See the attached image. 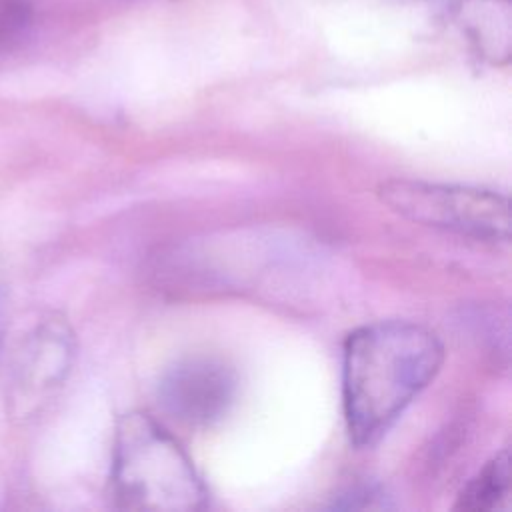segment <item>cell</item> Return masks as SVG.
Returning <instances> with one entry per match:
<instances>
[{
	"label": "cell",
	"instance_id": "cell-1",
	"mask_svg": "<svg viewBox=\"0 0 512 512\" xmlns=\"http://www.w3.org/2000/svg\"><path fill=\"white\" fill-rule=\"evenodd\" d=\"M438 336L414 322L382 320L352 330L342 348V408L350 442L374 446L436 378Z\"/></svg>",
	"mask_w": 512,
	"mask_h": 512
},
{
	"label": "cell",
	"instance_id": "cell-2",
	"mask_svg": "<svg viewBox=\"0 0 512 512\" xmlns=\"http://www.w3.org/2000/svg\"><path fill=\"white\" fill-rule=\"evenodd\" d=\"M208 496L192 458L162 424L140 410L118 418L110 466L116 508L192 512L206 508Z\"/></svg>",
	"mask_w": 512,
	"mask_h": 512
},
{
	"label": "cell",
	"instance_id": "cell-3",
	"mask_svg": "<svg viewBox=\"0 0 512 512\" xmlns=\"http://www.w3.org/2000/svg\"><path fill=\"white\" fill-rule=\"evenodd\" d=\"M376 194L394 214L420 226L492 244L510 238L508 198L494 190L394 178Z\"/></svg>",
	"mask_w": 512,
	"mask_h": 512
},
{
	"label": "cell",
	"instance_id": "cell-4",
	"mask_svg": "<svg viewBox=\"0 0 512 512\" xmlns=\"http://www.w3.org/2000/svg\"><path fill=\"white\" fill-rule=\"evenodd\" d=\"M76 360V336L66 318L48 314L16 342L4 386L6 414L26 424L40 416L66 384Z\"/></svg>",
	"mask_w": 512,
	"mask_h": 512
},
{
	"label": "cell",
	"instance_id": "cell-5",
	"mask_svg": "<svg viewBox=\"0 0 512 512\" xmlns=\"http://www.w3.org/2000/svg\"><path fill=\"white\" fill-rule=\"evenodd\" d=\"M238 392L236 370L214 354H188L160 374V408L180 424L210 426L232 406Z\"/></svg>",
	"mask_w": 512,
	"mask_h": 512
},
{
	"label": "cell",
	"instance_id": "cell-6",
	"mask_svg": "<svg viewBox=\"0 0 512 512\" xmlns=\"http://www.w3.org/2000/svg\"><path fill=\"white\" fill-rule=\"evenodd\" d=\"M442 16L468 40L478 58L506 64L512 44L510 0H442Z\"/></svg>",
	"mask_w": 512,
	"mask_h": 512
},
{
	"label": "cell",
	"instance_id": "cell-7",
	"mask_svg": "<svg viewBox=\"0 0 512 512\" xmlns=\"http://www.w3.org/2000/svg\"><path fill=\"white\" fill-rule=\"evenodd\" d=\"M510 496V454H494L458 492L454 508L468 512H490L506 504Z\"/></svg>",
	"mask_w": 512,
	"mask_h": 512
},
{
	"label": "cell",
	"instance_id": "cell-8",
	"mask_svg": "<svg viewBox=\"0 0 512 512\" xmlns=\"http://www.w3.org/2000/svg\"><path fill=\"white\" fill-rule=\"evenodd\" d=\"M32 0H0V56L20 50L34 28Z\"/></svg>",
	"mask_w": 512,
	"mask_h": 512
},
{
	"label": "cell",
	"instance_id": "cell-9",
	"mask_svg": "<svg viewBox=\"0 0 512 512\" xmlns=\"http://www.w3.org/2000/svg\"><path fill=\"white\" fill-rule=\"evenodd\" d=\"M392 504L388 502V496L382 488L372 486V484H362V486H352L344 490L338 500H334L332 508H390Z\"/></svg>",
	"mask_w": 512,
	"mask_h": 512
},
{
	"label": "cell",
	"instance_id": "cell-10",
	"mask_svg": "<svg viewBox=\"0 0 512 512\" xmlns=\"http://www.w3.org/2000/svg\"><path fill=\"white\" fill-rule=\"evenodd\" d=\"M6 324H8V292H6V284L0 276V354H2V344H4Z\"/></svg>",
	"mask_w": 512,
	"mask_h": 512
}]
</instances>
